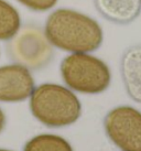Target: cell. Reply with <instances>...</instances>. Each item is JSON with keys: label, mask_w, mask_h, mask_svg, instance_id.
<instances>
[{"label": "cell", "mask_w": 141, "mask_h": 151, "mask_svg": "<svg viewBox=\"0 0 141 151\" xmlns=\"http://www.w3.org/2000/svg\"><path fill=\"white\" fill-rule=\"evenodd\" d=\"M45 37L56 47L74 53L95 51L103 42L99 24L70 9H58L51 13L46 20Z\"/></svg>", "instance_id": "1"}, {"label": "cell", "mask_w": 141, "mask_h": 151, "mask_svg": "<svg viewBox=\"0 0 141 151\" xmlns=\"http://www.w3.org/2000/svg\"><path fill=\"white\" fill-rule=\"evenodd\" d=\"M30 108L39 122L49 127H64L81 116L82 106L70 89L56 84H42L33 89Z\"/></svg>", "instance_id": "2"}, {"label": "cell", "mask_w": 141, "mask_h": 151, "mask_svg": "<svg viewBox=\"0 0 141 151\" xmlns=\"http://www.w3.org/2000/svg\"><path fill=\"white\" fill-rule=\"evenodd\" d=\"M61 73L67 86L84 94L104 92L110 83L107 65L101 60L86 53L66 56L61 64Z\"/></svg>", "instance_id": "3"}, {"label": "cell", "mask_w": 141, "mask_h": 151, "mask_svg": "<svg viewBox=\"0 0 141 151\" xmlns=\"http://www.w3.org/2000/svg\"><path fill=\"white\" fill-rule=\"evenodd\" d=\"M105 130L112 142L124 151H141V113L129 106L110 110Z\"/></svg>", "instance_id": "4"}, {"label": "cell", "mask_w": 141, "mask_h": 151, "mask_svg": "<svg viewBox=\"0 0 141 151\" xmlns=\"http://www.w3.org/2000/svg\"><path fill=\"white\" fill-rule=\"evenodd\" d=\"M11 52L20 65L31 68L44 66L53 54L45 34L35 28L21 31L11 43Z\"/></svg>", "instance_id": "5"}, {"label": "cell", "mask_w": 141, "mask_h": 151, "mask_svg": "<svg viewBox=\"0 0 141 151\" xmlns=\"http://www.w3.org/2000/svg\"><path fill=\"white\" fill-rule=\"evenodd\" d=\"M34 89V81L29 70L20 64L0 67V101H21Z\"/></svg>", "instance_id": "6"}, {"label": "cell", "mask_w": 141, "mask_h": 151, "mask_svg": "<svg viewBox=\"0 0 141 151\" xmlns=\"http://www.w3.org/2000/svg\"><path fill=\"white\" fill-rule=\"evenodd\" d=\"M121 76L128 95L135 101L141 103V45L130 46L124 51Z\"/></svg>", "instance_id": "7"}, {"label": "cell", "mask_w": 141, "mask_h": 151, "mask_svg": "<svg viewBox=\"0 0 141 151\" xmlns=\"http://www.w3.org/2000/svg\"><path fill=\"white\" fill-rule=\"evenodd\" d=\"M95 6L103 17L119 24L130 23L141 11V0H95Z\"/></svg>", "instance_id": "8"}, {"label": "cell", "mask_w": 141, "mask_h": 151, "mask_svg": "<svg viewBox=\"0 0 141 151\" xmlns=\"http://www.w3.org/2000/svg\"><path fill=\"white\" fill-rule=\"evenodd\" d=\"M20 17L11 4L0 0V40L13 38L20 29Z\"/></svg>", "instance_id": "9"}, {"label": "cell", "mask_w": 141, "mask_h": 151, "mask_svg": "<svg viewBox=\"0 0 141 151\" xmlns=\"http://www.w3.org/2000/svg\"><path fill=\"white\" fill-rule=\"evenodd\" d=\"M24 151H73L65 139L54 134H40L27 142Z\"/></svg>", "instance_id": "10"}, {"label": "cell", "mask_w": 141, "mask_h": 151, "mask_svg": "<svg viewBox=\"0 0 141 151\" xmlns=\"http://www.w3.org/2000/svg\"><path fill=\"white\" fill-rule=\"evenodd\" d=\"M18 1L35 11H45L55 6L58 0H18Z\"/></svg>", "instance_id": "11"}, {"label": "cell", "mask_w": 141, "mask_h": 151, "mask_svg": "<svg viewBox=\"0 0 141 151\" xmlns=\"http://www.w3.org/2000/svg\"><path fill=\"white\" fill-rule=\"evenodd\" d=\"M4 124H6V117H4V114L2 113V110L0 109V132L4 128Z\"/></svg>", "instance_id": "12"}, {"label": "cell", "mask_w": 141, "mask_h": 151, "mask_svg": "<svg viewBox=\"0 0 141 151\" xmlns=\"http://www.w3.org/2000/svg\"><path fill=\"white\" fill-rule=\"evenodd\" d=\"M0 151H9V150H4V149H0Z\"/></svg>", "instance_id": "13"}]
</instances>
